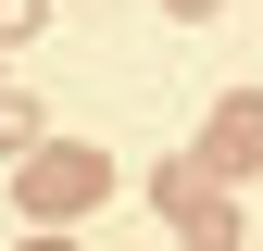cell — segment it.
I'll return each mask as SVG.
<instances>
[{
  "mask_svg": "<svg viewBox=\"0 0 263 251\" xmlns=\"http://www.w3.org/2000/svg\"><path fill=\"white\" fill-rule=\"evenodd\" d=\"M201 176H263V88H213V126H201Z\"/></svg>",
  "mask_w": 263,
  "mask_h": 251,
  "instance_id": "3957f363",
  "label": "cell"
},
{
  "mask_svg": "<svg viewBox=\"0 0 263 251\" xmlns=\"http://www.w3.org/2000/svg\"><path fill=\"white\" fill-rule=\"evenodd\" d=\"M25 251H76V239H38V226H25Z\"/></svg>",
  "mask_w": 263,
  "mask_h": 251,
  "instance_id": "52a82bcc",
  "label": "cell"
},
{
  "mask_svg": "<svg viewBox=\"0 0 263 251\" xmlns=\"http://www.w3.org/2000/svg\"><path fill=\"white\" fill-rule=\"evenodd\" d=\"M0 88H13V76H0Z\"/></svg>",
  "mask_w": 263,
  "mask_h": 251,
  "instance_id": "ba28073f",
  "label": "cell"
},
{
  "mask_svg": "<svg viewBox=\"0 0 263 251\" xmlns=\"http://www.w3.org/2000/svg\"><path fill=\"white\" fill-rule=\"evenodd\" d=\"M151 201L176 213V239H188V251H238V239H251L238 188H226V176H201V151H176V164H151Z\"/></svg>",
  "mask_w": 263,
  "mask_h": 251,
  "instance_id": "7a4b0ae2",
  "label": "cell"
},
{
  "mask_svg": "<svg viewBox=\"0 0 263 251\" xmlns=\"http://www.w3.org/2000/svg\"><path fill=\"white\" fill-rule=\"evenodd\" d=\"M163 13H176V25H213V13H226V0H163Z\"/></svg>",
  "mask_w": 263,
  "mask_h": 251,
  "instance_id": "8992f818",
  "label": "cell"
},
{
  "mask_svg": "<svg viewBox=\"0 0 263 251\" xmlns=\"http://www.w3.org/2000/svg\"><path fill=\"white\" fill-rule=\"evenodd\" d=\"M38 138H50V113L25 101V88H0V151H13V164H25V151H38Z\"/></svg>",
  "mask_w": 263,
  "mask_h": 251,
  "instance_id": "277c9868",
  "label": "cell"
},
{
  "mask_svg": "<svg viewBox=\"0 0 263 251\" xmlns=\"http://www.w3.org/2000/svg\"><path fill=\"white\" fill-rule=\"evenodd\" d=\"M38 25H50V0H0V50H25Z\"/></svg>",
  "mask_w": 263,
  "mask_h": 251,
  "instance_id": "5b68a950",
  "label": "cell"
},
{
  "mask_svg": "<svg viewBox=\"0 0 263 251\" xmlns=\"http://www.w3.org/2000/svg\"><path fill=\"white\" fill-rule=\"evenodd\" d=\"M101 201H113V151H101V138H38V151L13 164V213H25L38 239H76Z\"/></svg>",
  "mask_w": 263,
  "mask_h": 251,
  "instance_id": "6da1fadb",
  "label": "cell"
},
{
  "mask_svg": "<svg viewBox=\"0 0 263 251\" xmlns=\"http://www.w3.org/2000/svg\"><path fill=\"white\" fill-rule=\"evenodd\" d=\"M251 251H263V239H251Z\"/></svg>",
  "mask_w": 263,
  "mask_h": 251,
  "instance_id": "9c48e42d",
  "label": "cell"
}]
</instances>
